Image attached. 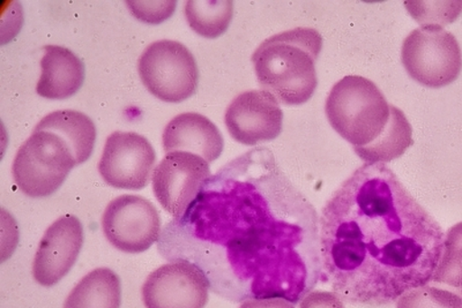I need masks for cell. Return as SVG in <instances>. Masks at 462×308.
<instances>
[{"instance_id": "obj_1", "label": "cell", "mask_w": 462, "mask_h": 308, "mask_svg": "<svg viewBox=\"0 0 462 308\" xmlns=\"http://www.w3.org/2000/svg\"><path fill=\"white\" fill-rule=\"evenodd\" d=\"M320 281L342 301L383 306L430 283L445 233L383 163L358 168L321 211Z\"/></svg>"}, {"instance_id": "obj_2", "label": "cell", "mask_w": 462, "mask_h": 308, "mask_svg": "<svg viewBox=\"0 0 462 308\" xmlns=\"http://www.w3.org/2000/svg\"><path fill=\"white\" fill-rule=\"evenodd\" d=\"M206 240L226 249L242 299L299 303L323 272L318 213L280 169L255 148L217 175L206 193Z\"/></svg>"}, {"instance_id": "obj_3", "label": "cell", "mask_w": 462, "mask_h": 308, "mask_svg": "<svg viewBox=\"0 0 462 308\" xmlns=\"http://www.w3.org/2000/svg\"><path fill=\"white\" fill-rule=\"evenodd\" d=\"M326 116L365 163L394 161L412 146V129L402 110L390 104L366 77H345L333 86Z\"/></svg>"}, {"instance_id": "obj_4", "label": "cell", "mask_w": 462, "mask_h": 308, "mask_svg": "<svg viewBox=\"0 0 462 308\" xmlns=\"http://www.w3.org/2000/svg\"><path fill=\"white\" fill-rule=\"evenodd\" d=\"M323 48V37L313 28L271 36L253 56L260 87L287 106L307 103L315 94L316 61Z\"/></svg>"}, {"instance_id": "obj_5", "label": "cell", "mask_w": 462, "mask_h": 308, "mask_svg": "<svg viewBox=\"0 0 462 308\" xmlns=\"http://www.w3.org/2000/svg\"><path fill=\"white\" fill-rule=\"evenodd\" d=\"M79 166L72 147L52 131L37 129L16 151L12 174L19 190L31 198H47Z\"/></svg>"}, {"instance_id": "obj_6", "label": "cell", "mask_w": 462, "mask_h": 308, "mask_svg": "<svg viewBox=\"0 0 462 308\" xmlns=\"http://www.w3.org/2000/svg\"><path fill=\"white\" fill-rule=\"evenodd\" d=\"M402 59L411 79L429 88H441L457 79L462 68L459 43L439 26H423L403 41Z\"/></svg>"}, {"instance_id": "obj_7", "label": "cell", "mask_w": 462, "mask_h": 308, "mask_svg": "<svg viewBox=\"0 0 462 308\" xmlns=\"http://www.w3.org/2000/svg\"><path fill=\"white\" fill-rule=\"evenodd\" d=\"M138 71L144 87L168 103L188 100L199 82L195 56L177 41L162 40L148 45L140 56Z\"/></svg>"}, {"instance_id": "obj_8", "label": "cell", "mask_w": 462, "mask_h": 308, "mask_svg": "<svg viewBox=\"0 0 462 308\" xmlns=\"http://www.w3.org/2000/svg\"><path fill=\"white\" fill-rule=\"evenodd\" d=\"M102 229L116 249L125 253H143L160 238V213L143 196L124 195L106 205Z\"/></svg>"}, {"instance_id": "obj_9", "label": "cell", "mask_w": 462, "mask_h": 308, "mask_svg": "<svg viewBox=\"0 0 462 308\" xmlns=\"http://www.w3.org/2000/svg\"><path fill=\"white\" fill-rule=\"evenodd\" d=\"M156 154L151 142L134 132H114L106 139L98 172L111 187L143 190L150 183Z\"/></svg>"}, {"instance_id": "obj_10", "label": "cell", "mask_w": 462, "mask_h": 308, "mask_svg": "<svg viewBox=\"0 0 462 308\" xmlns=\"http://www.w3.org/2000/svg\"><path fill=\"white\" fill-rule=\"evenodd\" d=\"M210 177L209 163L196 154L175 151L152 172V191L164 211L175 217L189 207Z\"/></svg>"}, {"instance_id": "obj_11", "label": "cell", "mask_w": 462, "mask_h": 308, "mask_svg": "<svg viewBox=\"0 0 462 308\" xmlns=\"http://www.w3.org/2000/svg\"><path fill=\"white\" fill-rule=\"evenodd\" d=\"M209 282L202 270L185 260L171 262L154 270L143 286L146 308H204Z\"/></svg>"}, {"instance_id": "obj_12", "label": "cell", "mask_w": 462, "mask_h": 308, "mask_svg": "<svg viewBox=\"0 0 462 308\" xmlns=\"http://www.w3.org/2000/svg\"><path fill=\"white\" fill-rule=\"evenodd\" d=\"M225 122L234 140L242 145L255 146L282 134L283 113L278 100L270 93L249 90L230 103Z\"/></svg>"}, {"instance_id": "obj_13", "label": "cell", "mask_w": 462, "mask_h": 308, "mask_svg": "<svg viewBox=\"0 0 462 308\" xmlns=\"http://www.w3.org/2000/svg\"><path fill=\"white\" fill-rule=\"evenodd\" d=\"M84 244V228L78 217H60L45 231L32 262V275L42 286L61 281L76 264Z\"/></svg>"}, {"instance_id": "obj_14", "label": "cell", "mask_w": 462, "mask_h": 308, "mask_svg": "<svg viewBox=\"0 0 462 308\" xmlns=\"http://www.w3.org/2000/svg\"><path fill=\"white\" fill-rule=\"evenodd\" d=\"M163 148L166 153L185 151L213 163L224 151V138L217 127L200 113H187L172 119L164 129Z\"/></svg>"}, {"instance_id": "obj_15", "label": "cell", "mask_w": 462, "mask_h": 308, "mask_svg": "<svg viewBox=\"0 0 462 308\" xmlns=\"http://www.w3.org/2000/svg\"><path fill=\"white\" fill-rule=\"evenodd\" d=\"M43 50L42 74L37 82V94L49 100H65L73 96L84 85V63L68 48L47 45Z\"/></svg>"}, {"instance_id": "obj_16", "label": "cell", "mask_w": 462, "mask_h": 308, "mask_svg": "<svg viewBox=\"0 0 462 308\" xmlns=\"http://www.w3.org/2000/svg\"><path fill=\"white\" fill-rule=\"evenodd\" d=\"M122 283L108 268L87 274L69 294L64 308H121Z\"/></svg>"}, {"instance_id": "obj_17", "label": "cell", "mask_w": 462, "mask_h": 308, "mask_svg": "<svg viewBox=\"0 0 462 308\" xmlns=\"http://www.w3.org/2000/svg\"><path fill=\"white\" fill-rule=\"evenodd\" d=\"M37 129L52 131L72 147L78 164L88 161L93 153L97 127L88 116L79 111L58 110L48 114L36 125Z\"/></svg>"}, {"instance_id": "obj_18", "label": "cell", "mask_w": 462, "mask_h": 308, "mask_svg": "<svg viewBox=\"0 0 462 308\" xmlns=\"http://www.w3.org/2000/svg\"><path fill=\"white\" fill-rule=\"evenodd\" d=\"M189 27L206 39H217L228 30L233 19L234 4L230 0H189L184 7Z\"/></svg>"}, {"instance_id": "obj_19", "label": "cell", "mask_w": 462, "mask_h": 308, "mask_svg": "<svg viewBox=\"0 0 462 308\" xmlns=\"http://www.w3.org/2000/svg\"><path fill=\"white\" fill-rule=\"evenodd\" d=\"M429 285L452 291L462 298V222L448 230L443 254Z\"/></svg>"}, {"instance_id": "obj_20", "label": "cell", "mask_w": 462, "mask_h": 308, "mask_svg": "<svg viewBox=\"0 0 462 308\" xmlns=\"http://www.w3.org/2000/svg\"><path fill=\"white\" fill-rule=\"evenodd\" d=\"M397 308H462V298L452 291L427 285L403 294Z\"/></svg>"}, {"instance_id": "obj_21", "label": "cell", "mask_w": 462, "mask_h": 308, "mask_svg": "<svg viewBox=\"0 0 462 308\" xmlns=\"http://www.w3.org/2000/svg\"><path fill=\"white\" fill-rule=\"evenodd\" d=\"M132 14L147 23H161L175 11L176 2H126Z\"/></svg>"}, {"instance_id": "obj_22", "label": "cell", "mask_w": 462, "mask_h": 308, "mask_svg": "<svg viewBox=\"0 0 462 308\" xmlns=\"http://www.w3.org/2000/svg\"><path fill=\"white\" fill-rule=\"evenodd\" d=\"M300 308H345V305L336 293L312 291L300 301Z\"/></svg>"}, {"instance_id": "obj_23", "label": "cell", "mask_w": 462, "mask_h": 308, "mask_svg": "<svg viewBox=\"0 0 462 308\" xmlns=\"http://www.w3.org/2000/svg\"><path fill=\"white\" fill-rule=\"evenodd\" d=\"M239 308H295L294 303L282 298L247 299Z\"/></svg>"}]
</instances>
